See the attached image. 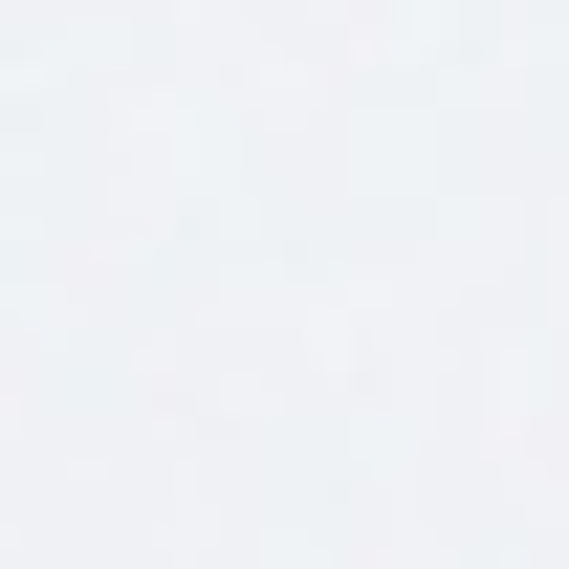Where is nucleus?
Masks as SVG:
<instances>
[]
</instances>
